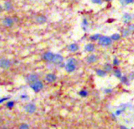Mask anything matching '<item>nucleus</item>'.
Returning a JSON list of instances; mask_svg holds the SVG:
<instances>
[{"label":"nucleus","instance_id":"obj_1","mask_svg":"<svg viewBox=\"0 0 134 129\" xmlns=\"http://www.w3.org/2000/svg\"><path fill=\"white\" fill-rule=\"evenodd\" d=\"M76 64H77V61L75 58H70L68 59L66 61V64L65 65V70L67 73H73L74 72L76 69Z\"/></svg>","mask_w":134,"mask_h":129},{"label":"nucleus","instance_id":"obj_2","mask_svg":"<svg viewBox=\"0 0 134 129\" xmlns=\"http://www.w3.org/2000/svg\"><path fill=\"white\" fill-rule=\"evenodd\" d=\"M113 40H111L110 37L102 36L100 40H98V45L102 47H109L112 45Z\"/></svg>","mask_w":134,"mask_h":129},{"label":"nucleus","instance_id":"obj_3","mask_svg":"<svg viewBox=\"0 0 134 129\" xmlns=\"http://www.w3.org/2000/svg\"><path fill=\"white\" fill-rule=\"evenodd\" d=\"M30 88L35 93H39L43 89V83L40 80L36 82V83L30 85Z\"/></svg>","mask_w":134,"mask_h":129},{"label":"nucleus","instance_id":"obj_4","mask_svg":"<svg viewBox=\"0 0 134 129\" xmlns=\"http://www.w3.org/2000/svg\"><path fill=\"white\" fill-rule=\"evenodd\" d=\"M39 80H40V77H39V75L36 74H29L27 75L26 78H25V81H26V83L29 85V86Z\"/></svg>","mask_w":134,"mask_h":129},{"label":"nucleus","instance_id":"obj_5","mask_svg":"<svg viewBox=\"0 0 134 129\" xmlns=\"http://www.w3.org/2000/svg\"><path fill=\"white\" fill-rule=\"evenodd\" d=\"M11 66V61L8 59L1 58L0 59V68L3 70H7Z\"/></svg>","mask_w":134,"mask_h":129},{"label":"nucleus","instance_id":"obj_6","mask_svg":"<svg viewBox=\"0 0 134 129\" xmlns=\"http://www.w3.org/2000/svg\"><path fill=\"white\" fill-rule=\"evenodd\" d=\"M25 111L28 114H33V113L36 111V105L34 103H28L25 106Z\"/></svg>","mask_w":134,"mask_h":129},{"label":"nucleus","instance_id":"obj_7","mask_svg":"<svg viewBox=\"0 0 134 129\" xmlns=\"http://www.w3.org/2000/svg\"><path fill=\"white\" fill-rule=\"evenodd\" d=\"M52 64L57 65V66H60L61 64H62L64 63V58L63 56L60 54H55L54 55V58H53V60H52Z\"/></svg>","mask_w":134,"mask_h":129},{"label":"nucleus","instance_id":"obj_8","mask_svg":"<svg viewBox=\"0 0 134 129\" xmlns=\"http://www.w3.org/2000/svg\"><path fill=\"white\" fill-rule=\"evenodd\" d=\"M54 54L53 52H44L43 54L42 55V59L43 61L45 62H47V63H51L52 60H53V58H54Z\"/></svg>","mask_w":134,"mask_h":129},{"label":"nucleus","instance_id":"obj_9","mask_svg":"<svg viewBox=\"0 0 134 129\" xmlns=\"http://www.w3.org/2000/svg\"><path fill=\"white\" fill-rule=\"evenodd\" d=\"M44 79L47 82V83H54L55 82H56L57 80V76L56 74H53V73H48L45 75V77H44Z\"/></svg>","mask_w":134,"mask_h":129},{"label":"nucleus","instance_id":"obj_10","mask_svg":"<svg viewBox=\"0 0 134 129\" xmlns=\"http://www.w3.org/2000/svg\"><path fill=\"white\" fill-rule=\"evenodd\" d=\"M14 24V18L11 17H6L4 18V20L2 21V25L6 28H11Z\"/></svg>","mask_w":134,"mask_h":129},{"label":"nucleus","instance_id":"obj_11","mask_svg":"<svg viewBox=\"0 0 134 129\" xmlns=\"http://www.w3.org/2000/svg\"><path fill=\"white\" fill-rule=\"evenodd\" d=\"M98 56L95 54H91V55H88L87 57H86L85 60L86 63L88 64H93L95 63H96L98 61Z\"/></svg>","mask_w":134,"mask_h":129},{"label":"nucleus","instance_id":"obj_12","mask_svg":"<svg viewBox=\"0 0 134 129\" xmlns=\"http://www.w3.org/2000/svg\"><path fill=\"white\" fill-rule=\"evenodd\" d=\"M132 20H133V15H131L130 14L126 13L125 14L123 15V17H122V21H123V23H125L126 25H129L132 21Z\"/></svg>","mask_w":134,"mask_h":129},{"label":"nucleus","instance_id":"obj_13","mask_svg":"<svg viewBox=\"0 0 134 129\" xmlns=\"http://www.w3.org/2000/svg\"><path fill=\"white\" fill-rule=\"evenodd\" d=\"M67 50L70 52H76L79 50V45L75 43L70 44L67 46Z\"/></svg>","mask_w":134,"mask_h":129},{"label":"nucleus","instance_id":"obj_14","mask_svg":"<svg viewBox=\"0 0 134 129\" xmlns=\"http://www.w3.org/2000/svg\"><path fill=\"white\" fill-rule=\"evenodd\" d=\"M95 46L93 43H88L84 46V51L89 53L93 52L95 51Z\"/></svg>","mask_w":134,"mask_h":129},{"label":"nucleus","instance_id":"obj_15","mask_svg":"<svg viewBox=\"0 0 134 129\" xmlns=\"http://www.w3.org/2000/svg\"><path fill=\"white\" fill-rule=\"evenodd\" d=\"M36 22L39 25H43L47 22V18L44 15H38L36 18Z\"/></svg>","mask_w":134,"mask_h":129},{"label":"nucleus","instance_id":"obj_16","mask_svg":"<svg viewBox=\"0 0 134 129\" xmlns=\"http://www.w3.org/2000/svg\"><path fill=\"white\" fill-rule=\"evenodd\" d=\"M95 74H96L97 76L100 77V78H104L107 76V73L103 69H101V68H98L95 70Z\"/></svg>","mask_w":134,"mask_h":129},{"label":"nucleus","instance_id":"obj_17","mask_svg":"<svg viewBox=\"0 0 134 129\" xmlns=\"http://www.w3.org/2000/svg\"><path fill=\"white\" fill-rule=\"evenodd\" d=\"M113 67H114L113 64H109V63H106V64H104L103 69L107 72V73H110V72L114 71Z\"/></svg>","mask_w":134,"mask_h":129},{"label":"nucleus","instance_id":"obj_18","mask_svg":"<svg viewBox=\"0 0 134 129\" xmlns=\"http://www.w3.org/2000/svg\"><path fill=\"white\" fill-rule=\"evenodd\" d=\"M113 74L114 75V77H116L117 78H118V79H120V78L122 77V71H121L120 69H118V68L114 69V71H113Z\"/></svg>","mask_w":134,"mask_h":129},{"label":"nucleus","instance_id":"obj_19","mask_svg":"<svg viewBox=\"0 0 134 129\" xmlns=\"http://www.w3.org/2000/svg\"><path fill=\"white\" fill-rule=\"evenodd\" d=\"M3 8H4V10L6 11H9L13 10V6H12V3L10 2L9 1H6L4 2V5H3Z\"/></svg>","mask_w":134,"mask_h":129},{"label":"nucleus","instance_id":"obj_20","mask_svg":"<svg viewBox=\"0 0 134 129\" xmlns=\"http://www.w3.org/2000/svg\"><path fill=\"white\" fill-rule=\"evenodd\" d=\"M102 37L101 34L100 33H95L94 34V35H92L90 37V40L92 42H95V41H98L99 40H100V38Z\"/></svg>","mask_w":134,"mask_h":129},{"label":"nucleus","instance_id":"obj_21","mask_svg":"<svg viewBox=\"0 0 134 129\" xmlns=\"http://www.w3.org/2000/svg\"><path fill=\"white\" fill-rule=\"evenodd\" d=\"M120 81L121 83L122 84H125V85H129V77H127L126 75H122V77L120 78Z\"/></svg>","mask_w":134,"mask_h":129},{"label":"nucleus","instance_id":"obj_22","mask_svg":"<svg viewBox=\"0 0 134 129\" xmlns=\"http://www.w3.org/2000/svg\"><path fill=\"white\" fill-rule=\"evenodd\" d=\"M81 26H82L83 30H84V32H86V31H87L88 27V21L87 19H86V18H84V19L82 20Z\"/></svg>","mask_w":134,"mask_h":129},{"label":"nucleus","instance_id":"obj_23","mask_svg":"<svg viewBox=\"0 0 134 129\" xmlns=\"http://www.w3.org/2000/svg\"><path fill=\"white\" fill-rule=\"evenodd\" d=\"M121 37H122V35L119 33H114L110 36V38L113 41H117V40H119L121 39Z\"/></svg>","mask_w":134,"mask_h":129},{"label":"nucleus","instance_id":"obj_24","mask_svg":"<svg viewBox=\"0 0 134 129\" xmlns=\"http://www.w3.org/2000/svg\"><path fill=\"white\" fill-rule=\"evenodd\" d=\"M130 34H131V33L129 32V29H127V28H126V29H123L122 30V37H124V38H126V37H128Z\"/></svg>","mask_w":134,"mask_h":129},{"label":"nucleus","instance_id":"obj_25","mask_svg":"<svg viewBox=\"0 0 134 129\" xmlns=\"http://www.w3.org/2000/svg\"><path fill=\"white\" fill-rule=\"evenodd\" d=\"M79 95H80V97H83V98L87 97L88 96V91L87 90L83 89V90L79 91Z\"/></svg>","mask_w":134,"mask_h":129},{"label":"nucleus","instance_id":"obj_26","mask_svg":"<svg viewBox=\"0 0 134 129\" xmlns=\"http://www.w3.org/2000/svg\"><path fill=\"white\" fill-rule=\"evenodd\" d=\"M120 3L123 7H125V6H127L129 4H131L134 2V0H119Z\"/></svg>","mask_w":134,"mask_h":129},{"label":"nucleus","instance_id":"obj_27","mask_svg":"<svg viewBox=\"0 0 134 129\" xmlns=\"http://www.w3.org/2000/svg\"><path fill=\"white\" fill-rule=\"evenodd\" d=\"M18 129H30V127L26 123H22L18 126Z\"/></svg>","mask_w":134,"mask_h":129},{"label":"nucleus","instance_id":"obj_28","mask_svg":"<svg viewBox=\"0 0 134 129\" xmlns=\"http://www.w3.org/2000/svg\"><path fill=\"white\" fill-rule=\"evenodd\" d=\"M120 64V61H119V59H117V58H114L113 59V66L114 67H118Z\"/></svg>","mask_w":134,"mask_h":129},{"label":"nucleus","instance_id":"obj_29","mask_svg":"<svg viewBox=\"0 0 134 129\" xmlns=\"http://www.w3.org/2000/svg\"><path fill=\"white\" fill-rule=\"evenodd\" d=\"M126 28L129 29V32L131 33H134V25H133V24H129L128 26H127Z\"/></svg>","mask_w":134,"mask_h":129},{"label":"nucleus","instance_id":"obj_30","mask_svg":"<svg viewBox=\"0 0 134 129\" xmlns=\"http://www.w3.org/2000/svg\"><path fill=\"white\" fill-rule=\"evenodd\" d=\"M14 102L12 101H8L7 103H6V106H7L9 109H12L13 107H14Z\"/></svg>","mask_w":134,"mask_h":129},{"label":"nucleus","instance_id":"obj_31","mask_svg":"<svg viewBox=\"0 0 134 129\" xmlns=\"http://www.w3.org/2000/svg\"><path fill=\"white\" fill-rule=\"evenodd\" d=\"M103 0H92V2L94 4H98V5H100L103 3Z\"/></svg>","mask_w":134,"mask_h":129},{"label":"nucleus","instance_id":"obj_32","mask_svg":"<svg viewBox=\"0 0 134 129\" xmlns=\"http://www.w3.org/2000/svg\"><path fill=\"white\" fill-rule=\"evenodd\" d=\"M124 109H118V110H117V111H115V115L116 116H119V115H121L122 113L124 112Z\"/></svg>","mask_w":134,"mask_h":129},{"label":"nucleus","instance_id":"obj_33","mask_svg":"<svg viewBox=\"0 0 134 129\" xmlns=\"http://www.w3.org/2000/svg\"><path fill=\"white\" fill-rule=\"evenodd\" d=\"M128 77H129L130 81H131V80H134V72H131V73L129 74Z\"/></svg>","mask_w":134,"mask_h":129},{"label":"nucleus","instance_id":"obj_34","mask_svg":"<svg viewBox=\"0 0 134 129\" xmlns=\"http://www.w3.org/2000/svg\"><path fill=\"white\" fill-rule=\"evenodd\" d=\"M111 92H112V90L111 89H106L105 90V93H110Z\"/></svg>","mask_w":134,"mask_h":129},{"label":"nucleus","instance_id":"obj_35","mask_svg":"<svg viewBox=\"0 0 134 129\" xmlns=\"http://www.w3.org/2000/svg\"><path fill=\"white\" fill-rule=\"evenodd\" d=\"M120 129H129V128L126 127V126H124V125H122V126H120Z\"/></svg>","mask_w":134,"mask_h":129},{"label":"nucleus","instance_id":"obj_36","mask_svg":"<svg viewBox=\"0 0 134 129\" xmlns=\"http://www.w3.org/2000/svg\"><path fill=\"white\" fill-rule=\"evenodd\" d=\"M21 99H27L28 97L27 95H21Z\"/></svg>","mask_w":134,"mask_h":129},{"label":"nucleus","instance_id":"obj_37","mask_svg":"<svg viewBox=\"0 0 134 129\" xmlns=\"http://www.w3.org/2000/svg\"><path fill=\"white\" fill-rule=\"evenodd\" d=\"M4 10V8H3V7H2V6H1V5H0V13H2V10Z\"/></svg>","mask_w":134,"mask_h":129},{"label":"nucleus","instance_id":"obj_38","mask_svg":"<svg viewBox=\"0 0 134 129\" xmlns=\"http://www.w3.org/2000/svg\"><path fill=\"white\" fill-rule=\"evenodd\" d=\"M7 99H8V97H5L4 99H2V100H0V103H1V102H2L3 101H6V100H7Z\"/></svg>","mask_w":134,"mask_h":129},{"label":"nucleus","instance_id":"obj_39","mask_svg":"<svg viewBox=\"0 0 134 129\" xmlns=\"http://www.w3.org/2000/svg\"><path fill=\"white\" fill-rule=\"evenodd\" d=\"M103 1H104V2H110V1H112V0H103Z\"/></svg>","mask_w":134,"mask_h":129},{"label":"nucleus","instance_id":"obj_40","mask_svg":"<svg viewBox=\"0 0 134 129\" xmlns=\"http://www.w3.org/2000/svg\"><path fill=\"white\" fill-rule=\"evenodd\" d=\"M2 129H9V128H2Z\"/></svg>","mask_w":134,"mask_h":129},{"label":"nucleus","instance_id":"obj_41","mask_svg":"<svg viewBox=\"0 0 134 129\" xmlns=\"http://www.w3.org/2000/svg\"><path fill=\"white\" fill-rule=\"evenodd\" d=\"M0 129H2V128H1V127H0Z\"/></svg>","mask_w":134,"mask_h":129}]
</instances>
